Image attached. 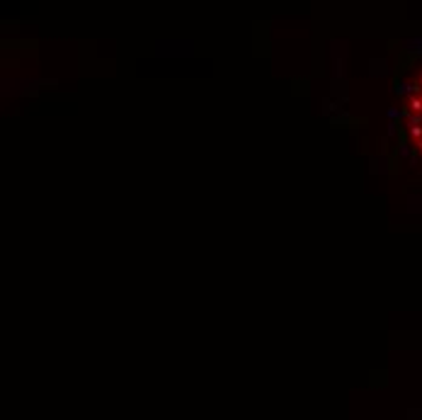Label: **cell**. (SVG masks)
<instances>
[{"label": "cell", "instance_id": "6da1fadb", "mask_svg": "<svg viewBox=\"0 0 422 420\" xmlns=\"http://www.w3.org/2000/svg\"><path fill=\"white\" fill-rule=\"evenodd\" d=\"M403 124L410 146L422 158V68L410 78L403 97Z\"/></svg>", "mask_w": 422, "mask_h": 420}]
</instances>
